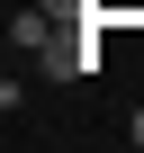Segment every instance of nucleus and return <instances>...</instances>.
<instances>
[{"instance_id":"obj_1","label":"nucleus","mask_w":144,"mask_h":153,"mask_svg":"<svg viewBox=\"0 0 144 153\" xmlns=\"http://www.w3.org/2000/svg\"><path fill=\"white\" fill-rule=\"evenodd\" d=\"M63 36V18H45V9H9V45H27V54H45Z\"/></svg>"},{"instance_id":"obj_2","label":"nucleus","mask_w":144,"mask_h":153,"mask_svg":"<svg viewBox=\"0 0 144 153\" xmlns=\"http://www.w3.org/2000/svg\"><path fill=\"white\" fill-rule=\"evenodd\" d=\"M36 63H45V81H72V72L90 63V45H81V36H54V45H45Z\"/></svg>"},{"instance_id":"obj_3","label":"nucleus","mask_w":144,"mask_h":153,"mask_svg":"<svg viewBox=\"0 0 144 153\" xmlns=\"http://www.w3.org/2000/svg\"><path fill=\"white\" fill-rule=\"evenodd\" d=\"M45 18H63V27H81V0H36Z\"/></svg>"},{"instance_id":"obj_4","label":"nucleus","mask_w":144,"mask_h":153,"mask_svg":"<svg viewBox=\"0 0 144 153\" xmlns=\"http://www.w3.org/2000/svg\"><path fill=\"white\" fill-rule=\"evenodd\" d=\"M126 135H135V144H144V108H135V117H126Z\"/></svg>"}]
</instances>
